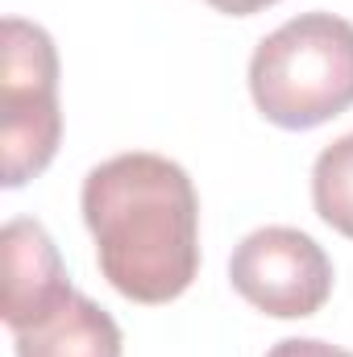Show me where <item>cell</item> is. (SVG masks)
<instances>
[{
	"instance_id": "obj_7",
	"label": "cell",
	"mask_w": 353,
	"mask_h": 357,
	"mask_svg": "<svg viewBox=\"0 0 353 357\" xmlns=\"http://www.w3.org/2000/svg\"><path fill=\"white\" fill-rule=\"evenodd\" d=\"M312 199L324 225L353 237V133L333 142L312 167Z\"/></svg>"
},
{
	"instance_id": "obj_4",
	"label": "cell",
	"mask_w": 353,
	"mask_h": 357,
	"mask_svg": "<svg viewBox=\"0 0 353 357\" xmlns=\"http://www.w3.org/2000/svg\"><path fill=\"white\" fill-rule=\"evenodd\" d=\"M229 278L246 303L278 320H303L324 307L333 295L329 254L299 229L266 225L250 233L229 262Z\"/></svg>"
},
{
	"instance_id": "obj_2",
	"label": "cell",
	"mask_w": 353,
	"mask_h": 357,
	"mask_svg": "<svg viewBox=\"0 0 353 357\" xmlns=\"http://www.w3.org/2000/svg\"><path fill=\"white\" fill-rule=\"evenodd\" d=\"M250 96L270 125L316 129L353 108V25L303 13L278 25L250 59Z\"/></svg>"
},
{
	"instance_id": "obj_6",
	"label": "cell",
	"mask_w": 353,
	"mask_h": 357,
	"mask_svg": "<svg viewBox=\"0 0 353 357\" xmlns=\"http://www.w3.org/2000/svg\"><path fill=\"white\" fill-rule=\"evenodd\" d=\"M13 345L17 357H121L125 349L117 320L80 291H71L29 328L13 333Z\"/></svg>"
},
{
	"instance_id": "obj_1",
	"label": "cell",
	"mask_w": 353,
	"mask_h": 357,
	"mask_svg": "<svg viewBox=\"0 0 353 357\" xmlns=\"http://www.w3.org/2000/svg\"><path fill=\"white\" fill-rule=\"evenodd\" d=\"M84 220L104 278L133 303H171L200 270V199L163 154H117L84 178Z\"/></svg>"
},
{
	"instance_id": "obj_5",
	"label": "cell",
	"mask_w": 353,
	"mask_h": 357,
	"mask_svg": "<svg viewBox=\"0 0 353 357\" xmlns=\"http://www.w3.org/2000/svg\"><path fill=\"white\" fill-rule=\"evenodd\" d=\"M71 291L75 287L59 262L50 233L25 216L8 220L4 225V324L21 333L46 312H54Z\"/></svg>"
},
{
	"instance_id": "obj_9",
	"label": "cell",
	"mask_w": 353,
	"mask_h": 357,
	"mask_svg": "<svg viewBox=\"0 0 353 357\" xmlns=\"http://www.w3.org/2000/svg\"><path fill=\"white\" fill-rule=\"evenodd\" d=\"M216 13H229V17H250V13H262L270 4H278V0H208Z\"/></svg>"
},
{
	"instance_id": "obj_8",
	"label": "cell",
	"mask_w": 353,
	"mask_h": 357,
	"mask_svg": "<svg viewBox=\"0 0 353 357\" xmlns=\"http://www.w3.org/2000/svg\"><path fill=\"white\" fill-rule=\"evenodd\" d=\"M266 357H353L341 345H329V341H316V337H287L278 341Z\"/></svg>"
},
{
	"instance_id": "obj_3",
	"label": "cell",
	"mask_w": 353,
	"mask_h": 357,
	"mask_svg": "<svg viewBox=\"0 0 353 357\" xmlns=\"http://www.w3.org/2000/svg\"><path fill=\"white\" fill-rule=\"evenodd\" d=\"M59 54L42 25L8 17L4 21V63H0V146L4 187H21L42 175L59 150Z\"/></svg>"
}]
</instances>
